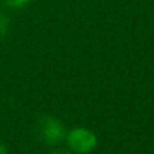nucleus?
<instances>
[{
  "label": "nucleus",
  "instance_id": "20e7f679",
  "mask_svg": "<svg viewBox=\"0 0 154 154\" xmlns=\"http://www.w3.org/2000/svg\"><path fill=\"white\" fill-rule=\"evenodd\" d=\"M9 29H11V20L8 14L0 11V38H5L9 33Z\"/></svg>",
  "mask_w": 154,
  "mask_h": 154
},
{
  "label": "nucleus",
  "instance_id": "7ed1b4c3",
  "mask_svg": "<svg viewBox=\"0 0 154 154\" xmlns=\"http://www.w3.org/2000/svg\"><path fill=\"white\" fill-rule=\"evenodd\" d=\"M32 2H33V0H2V3L5 5V8H8L11 11L23 9V8H26Z\"/></svg>",
  "mask_w": 154,
  "mask_h": 154
},
{
  "label": "nucleus",
  "instance_id": "423d86ee",
  "mask_svg": "<svg viewBox=\"0 0 154 154\" xmlns=\"http://www.w3.org/2000/svg\"><path fill=\"white\" fill-rule=\"evenodd\" d=\"M0 154H8V148L2 140H0Z\"/></svg>",
  "mask_w": 154,
  "mask_h": 154
},
{
  "label": "nucleus",
  "instance_id": "f257e3e1",
  "mask_svg": "<svg viewBox=\"0 0 154 154\" xmlns=\"http://www.w3.org/2000/svg\"><path fill=\"white\" fill-rule=\"evenodd\" d=\"M36 131H38V137L44 145L48 146H57L62 142H65V136H66V128L63 125V122L53 115H44L39 118L38 125H36Z\"/></svg>",
  "mask_w": 154,
  "mask_h": 154
},
{
  "label": "nucleus",
  "instance_id": "39448f33",
  "mask_svg": "<svg viewBox=\"0 0 154 154\" xmlns=\"http://www.w3.org/2000/svg\"><path fill=\"white\" fill-rule=\"evenodd\" d=\"M48 154H74L72 151H69V149H53V151H50Z\"/></svg>",
  "mask_w": 154,
  "mask_h": 154
},
{
  "label": "nucleus",
  "instance_id": "f03ea898",
  "mask_svg": "<svg viewBox=\"0 0 154 154\" xmlns=\"http://www.w3.org/2000/svg\"><path fill=\"white\" fill-rule=\"evenodd\" d=\"M65 142L68 149L74 154H89L97 148L98 137L92 130L86 127H74L66 131Z\"/></svg>",
  "mask_w": 154,
  "mask_h": 154
}]
</instances>
